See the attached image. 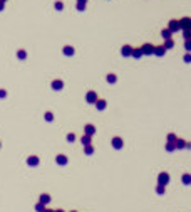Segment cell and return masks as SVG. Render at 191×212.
Instances as JSON below:
<instances>
[{"label": "cell", "instance_id": "cell-1", "mask_svg": "<svg viewBox=\"0 0 191 212\" xmlns=\"http://www.w3.org/2000/svg\"><path fill=\"white\" fill-rule=\"evenodd\" d=\"M168 30H169V32H178V30H179V22H178V20H169V27H168Z\"/></svg>", "mask_w": 191, "mask_h": 212}, {"label": "cell", "instance_id": "cell-2", "mask_svg": "<svg viewBox=\"0 0 191 212\" xmlns=\"http://www.w3.org/2000/svg\"><path fill=\"white\" fill-rule=\"evenodd\" d=\"M139 49H141V52H143V54H153L154 46H151V44H144L143 47H139Z\"/></svg>", "mask_w": 191, "mask_h": 212}, {"label": "cell", "instance_id": "cell-3", "mask_svg": "<svg viewBox=\"0 0 191 212\" xmlns=\"http://www.w3.org/2000/svg\"><path fill=\"white\" fill-rule=\"evenodd\" d=\"M184 29V30H190V19L188 17H184V19H181V22H179V29Z\"/></svg>", "mask_w": 191, "mask_h": 212}, {"label": "cell", "instance_id": "cell-4", "mask_svg": "<svg viewBox=\"0 0 191 212\" xmlns=\"http://www.w3.org/2000/svg\"><path fill=\"white\" fill-rule=\"evenodd\" d=\"M166 52V49L163 47V46H154V49H153V54H156V56H163Z\"/></svg>", "mask_w": 191, "mask_h": 212}, {"label": "cell", "instance_id": "cell-5", "mask_svg": "<svg viewBox=\"0 0 191 212\" xmlns=\"http://www.w3.org/2000/svg\"><path fill=\"white\" fill-rule=\"evenodd\" d=\"M87 101H89V103H96V101H97V94H96L94 91H89V93H87Z\"/></svg>", "mask_w": 191, "mask_h": 212}, {"label": "cell", "instance_id": "cell-6", "mask_svg": "<svg viewBox=\"0 0 191 212\" xmlns=\"http://www.w3.org/2000/svg\"><path fill=\"white\" fill-rule=\"evenodd\" d=\"M121 52H123V56H131V52H133V47H131V46H124V47L121 49Z\"/></svg>", "mask_w": 191, "mask_h": 212}, {"label": "cell", "instance_id": "cell-7", "mask_svg": "<svg viewBox=\"0 0 191 212\" xmlns=\"http://www.w3.org/2000/svg\"><path fill=\"white\" fill-rule=\"evenodd\" d=\"M168 180H169L168 174H161V175H159V183H161V185H166V183H168Z\"/></svg>", "mask_w": 191, "mask_h": 212}, {"label": "cell", "instance_id": "cell-8", "mask_svg": "<svg viewBox=\"0 0 191 212\" xmlns=\"http://www.w3.org/2000/svg\"><path fill=\"white\" fill-rule=\"evenodd\" d=\"M87 0H77V10H84L86 9Z\"/></svg>", "mask_w": 191, "mask_h": 212}, {"label": "cell", "instance_id": "cell-9", "mask_svg": "<svg viewBox=\"0 0 191 212\" xmlns=\"http://www.w3.org/2000/svg\"><path fill=\"white\" fill-rule=\"evenodd\" d=\"M131 56H133V57H141V56H143V52H141V49L137 47V49H133V52H131Z\"/></svg>", "mask_w": 191, "mask_h": 212}, {"label": "cell", "instance_id": "cell-10", "mask_svg": "<svg viewBox=\"0 0 191 212\" xmlns=\"http://www.w3.org/2000/svg\"><path fill=\"white\" fill-rule=\"evenodd\" d=\"M64 54H66V56H72V54H74V47L66 46V47H64Z\"/></svg>", "mask_w": 191, "mask_h": 212}, {"label": "cell", "instance_id": "cell-11", "mask_svg": "<svg viewBox=\"0 0 191 212\" xmlns=\"http://www.w3.org/2000/svg\"><path fill=\"white\" fill-rule=\"evenodd\" d=\"M62 86H64L62 81H54V83H52V88H54V89H62Z\"/></svg>", "mask_w": 191, "mask_h": 212}, {"label": "cell", "instance_id": "cell-12", "mask_svg": "<svg viewBox=\"0 0 191 212\" xmlns=\"http://www.w3.org/2000/svg\"><path fill=\"white\" fill-rule=\"evenodd\" d=\"M173 46H174V42H173V39H168V40L164 42V46H163V47H164V49H171Z\"/></svg>", "mask_w": 191, "mask_h": 212}, {"label": "cell", "instance_id": "cell-13", "mask_svg": "<svg viewBox=\"0 0 191 212\" xmlns=\"http://www.w3.org/2000/svg\"><path fill=\"white\" fill-rule=\"evenodd\" d=\"M112 143H114L116 148H121V146H123V140H121V138H114V140H112Z\"/></svg>", "mask_w": 191, "mask_h": 212}, {"label": "cell", "instance_id": "cell-14", "mask_svg": "<svg viewBox=\"0 0 191 212\" xmlns=\"http://www.w3.org/2000/svg\"><path fill=\"white\" fill-rule=\"evenodd\" d=\"M161 36H163L164 39H166V40H168V39H171V32H169L168 29H164V30L161 32Z\"/></svg>", "mask_w": 191, "mask_h": 212}, {"label": "cell", "instance_id": "cell-15", "mask_svg": "<svg viewBox=\"0 0 191 212\" xmlns=\"http://www.w3.org/2000/svg\"><path fill=\"white\" fill-rule=\"evenodd\" d=\"M96 103H97V108H99V109H104V108H106V101H104V99H99V101H96Z\"/></svg>", "mask_w": 191, "mask_h": 212}, {"label": "cell", "instance_id": "cell-16", "mask_svg": "<svg viewBox=\"0 0 191 212\" xmlns=\"http://www.w3.org/2000/svg\"><path fill=\"white\" fill-rule=\"evenodd\" d=\"M86 131L89 133V135H92L96 130H94V126H92V125H87V126H86Z\"/></svg>", "mask_w": 191, "mask_h": 212}, {"label": "cell", "instance_id": "cell-17", "mask_svg": "<svg viewBox=\"0 0 191 212\" xmlns=\"http://www.w3.org/2000/svg\"><path fill=\"white\" fill-rule=\"evenodd\" d=\"M37 162H39L37 157H32V158H29V163H32V165H37Z\"/></svg>", "mask_w": 191, "mask_h": 212}, {"label": "cell", "instance_id": "cell-18", "mask_svg": "<svg viewBox=\"0 0 191 212\" xmlns=\"http://www.w3.org/2000/svg\"><path fill=\"white\" fill-rule=\"evenodd\" d=\"M116 79H117V77H116L114 74H109V76H107V81H109V83H116Z\"/></svg>", "mask_w": 191, "mask_h": 212}, {"label": "cell", "instance_id": "cell-19", "mask_svg": "<svg viewBox=\"0 0 191 212\" xmlns=\"http://www.w3.org/2000/svg\"><path fill=\"white\" fill-rule=\"evenodd\" d=\"M17 56H19L20 59H25V56H27V54H25V51H19V52H17Z\"/></svg>", "mask_w": 191, "mask_h": 212}, {"label": "cell", "instance_id": "cell-20", "mask_svg": "<svg viewBox=\"0 0 191 212\" xmlns=\"http://www.w3.org/2000/svg\"><path fill=\"white\" fill-rule=\"evenodd\" d=\"M82 143L89 145V143H91V138H89V136H82Z\"/></svg>", "mask_w": 191, "mask_h": 212}, {"label": "cell", "instance_id": "cell-21", "mask_svg": "<svg viewBox=\"0 0 191 212\" xmlns=\"http://www.w3.org/2000/svg\"><path fill=\"white\" fill-rule=\"evenodd\" d=\"M57 162H59V163H66L67 158H66V157H57Z\"/></svg>", "mask_w": 191, "mask_h": 212}, {"label": "cell", "instance_id": "cell-22", "mask_svg": "<svg viewBox=\"0 0 191 212\" xmlns=\"http://www.w3.org/2000/svg\"><path fill=\"white\" fill-rule=\"evenodd\" d=\"M56 9L57 10H62L64 7H62V2H56Z\"/></svg>", "mask_w": 191, "mask_h": 212}, {"label": "cell", "instance_id": "cell-23", "mask_svg": "<svg viewBox=\"0 0 191 212\" xmlns=\"http://www.w3.org/2000/svg\"><path fill=\"white\" fill-rule=\"evenodd\" d=\"M74 138H76V136L72 135V133H70V135H67V140H69V142H72V140H74Z\"/></svg>", "mask_w": 191, "mask_h": 212}, {"label": "cell", "instance_id": "cell-24", "mask_svg": "<svg viewBox=\"0 0 191 212\" xmlns=\"http://www.w3.org/2000/svg\"><path fill=\"white\" fill-rule=\"evenodd\" d=\"M0 10H3V2H0Z\"/></svg>", "mask_w": 191, "mask_h": 212}, {"label": "cell", "instance_id": "cell-25", "mask_svg": "<svg viewBox=\"0 0 191 212\" xmlns=\"http://www.w3.org/2000/svg\"><path fill=\"white\" fill-rule=\"evenodd\" d=\"M0 2H3V3H5V0H0Z\"/></svg>", "mask_w": 191, "mask_h": 212}]
</instances>
